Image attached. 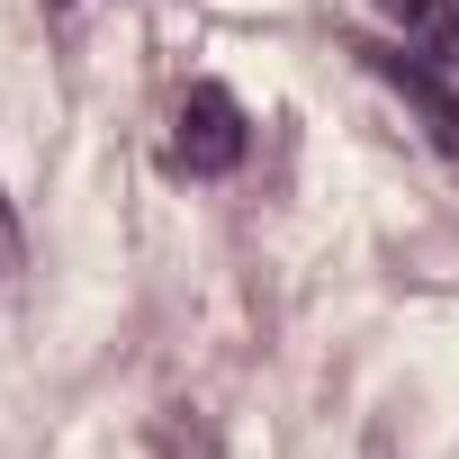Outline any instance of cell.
Listing matches in <instances>:
<instances>
[{
  "label": "cell",
  "instance_id": "6da1fadb",
  "mask_svg": "<svg viewBox=\"0 0 459 459\" xmlns=\"http://www.w3.org/2000/svg\"><path fill=\"white\" fill-rule=\"evenodd\" d=\"M244 144H253V126H244V108H235L225 82H189V91H180V117H171V162H180V171L216 180V171L244 162Z\"/></svg>",
  "mask_w": 459,
  "mask_h": 459
},
{
  "label": "cell",
  "instance_id": "7a4b0ae2",
  "mask_svg": "<svg viewBox=\"0 0 459 459\" xmlns=\"http://www.w3.org/2000/svg\"><path fill=\"white\" fill-rule=\"evenodd\" d=\"M378 19L405 46H423L441 73H459V0H378Z\"/></svg>",
  "mask_w": 459,
  "mask_h": 459
},
{
  "label": "cell",
  "instance_id": "3957f363",
  "mask_svg": "<svg viewBox=\"0 0 459 459\" xmlns=\"http://www.w3.org/2000/svg\"><path fill=\"white\" fill-rule=\"evenodd\" d=\"M369 64H378V73H387V82H396V91H405V100H414V108L432 117V135H441V153H459V91H450L441 73H423V64H405V55H369Z\"/></svg>",
  "mask_w": 459,
  "mask_h": 459
},
{
  "label": "cell",
  "instance_id": "277c9868",
  "mask_svg": "<svg viewBox=\"0 0 459 459\" xmlns=\"http://www.w3.org/2000/svg\"><path fill=\"white\" fill-rule=\"evenodd\" d=\"M19 271V216H10V198H0V280Z\"/></svg>",
  "mask_w": 459,
  "mask_h": 459
},
{
  "label": "cell",
  "instance_id": "5b68a950",
  "mask_svg": "<svg viewBox=\"0 0 459 459\" xmlns=\"http://www.w3.org/2000/svg\"><path fill=\"white\" fill-rule=\"evenodd\" d=\"M55 10H64V0H55Z\"/></svg>",
  "mask_w": 459,
  "mask_h": 459
}]
</instances>
